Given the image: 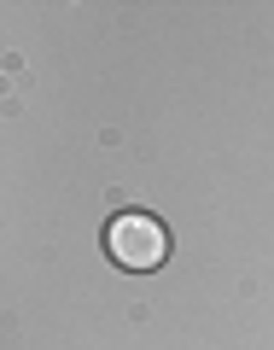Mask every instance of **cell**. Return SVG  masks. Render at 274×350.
I'll list each match as a JSON object with an SVG mask.
<instances>
[{
    "label": "cell",
    "instance_id": "6da1fadb",
    "mask_svg": "<svg viewBox=\"0 0 274 350\" xmlns=\"http://www.w3.org/2000/svg\"><path fill=\"white\" fill-rule=\"evenodd\" d=\"M105 251H111V262L135 269V275H152V269H163V257H169V228H163L158 216H146V211H123L105 228Z\"/></svg>",
    "mask_w": 274,
    "mask_h": 350
}]
</instances>
